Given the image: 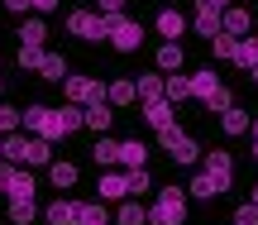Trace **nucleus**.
Instances as JSON below:
<instances>
[{"label": "nucleus", "instance_id": "nucleus-1", "mask_svg": "<svg viewBox=\"0 0 258 225\" xmlns=\"http://www.w3.org/2000/svg\"><path fill=\"white\" fill-rule=\"evenodd\" d=\"M0 153H5V163H15V168H43V163H53V144L38 139V134H5L0 139Z\"/></svg>", "mask_w": 258, "mask_h": 225}, {"label": "nucleus", "instance_id": "nucleus-2", "mask_svg": "<svg viewBox=\"0 0 258 225\" xmlns=\"http://www.w3.org/2000/svg\"><path fill=\"white\" fill-rule=\"evenodd\" d=\"M148 225H186V192L158 187V201L148 206Z\"/></svg>", "mask_w": 258, "mask_h": 225}, {"label": "nucleus", "instance_id": "nucleus-3", "mask_svg": "<svg viewBox=\"0 0 258 225\" xmlns=\"http://www.w3.org/2000/svg\"><path fill=\"white\" fill-rule=\"evenodd\" d=\"M101 34L120 53H139V43H144V24L139 19H124V15H101Z\"/></svg>", "mask_w": 258, "mask_h": 225}, {"label": "nucleus", "instance_id": "nucleus-4", "mask_svg": "<svg viewBox=\"0 0 258 225\" xmlns=\"http://www.w3.org/2000/svg\"><path fill=\"white\" fill-rule=\"evenodd\" d=\"M19 130H29V134H38V139H67L62 134V125H57V110L53 105H29V110H19Z\"/></svg>", "mask_w": 258, "mask_h": 225}, {"label": "nucleus", "instance_id": "nucleus-5", "mask_svg": "<svg viewBox=\"0 0 258 225\" xmlns=\"http://www.w3.org/2000/svg\"><path fill=\"white\" fill-rule=\"evenodd\" d=\"M158 144H163V149L172 153V163H182V168H186V163H196V158H201V144H196L191 134H182L177 125H172V130H158Z\"/></svg>", "mask_w": 258, "mask_h": 225}, {"label": "nucleus", "instance_id": "nucleus-6", "mask_svg": "<svg viewBox=\"0 0 258 225\" xmlns=\"http://www.w3.org/2000/svg\"><path fill=\"white\" fill-rule=\"evenodd\" d=\"M67 101L72 105H96V101H105V91H101V82L96 77H82V72H67Z\"/></svg>", "mask_w": 258, "mask_h": 225}, {"label": "nucleus", "instance_id": "nucleus-7", "mask_svg": "<svg viewBox=\"0 0 258 225\" xmlns=\"http://www.w3.org/2000/svg\"><path fill=\"white\" fill-rule=\"evenodd\" d=\"M67 34H77V38H105L101 34V15H91V10H72V15H67Z\"/></svg>", "mask_w": 258, "mask_h": 225}, {"label": "nucleus", "instance_id": "nucleus-8", "mask_svg": "<svg viewBox=\"0 0 258 225\" xmlns=\"http://www.w3.org/2000/svg\"><path fill=\"white\" fill-rule=\"evenodd\" d=\"M220 29H225L230 38H249L253 15H249V10H239V5H230V10H220Z\"/></svg>", "mask_w": 258, "mask_h": 225}, {"label": "nucleus", "instance_id": "nucleus-9", "mask_svg": "<svg viewBox=\"0 0 258 225\" xmlns=\"http://www.w3.org/2000/svg\"><path fill=\"white\" fill-rule=\"evenodd\" d=\"M186 192H191L196 201H211V197H220V192H230V182H220V178H211V173H196V178L186 182Z\"/></svg>", "mask_w": 258, "mask_h": 225}, {"label": "nucleus", "instance_id": "nucleus-10", "mask_svg": "<svg viewBox=\"0 0 258 225\" xmlns=\"http://www.w3.org/2000/svg\"><path fill=\"white\" fill-rule=\"evenodd\" d=\"M144 120L153 125V130H172V125H177V105H167V101H144Z\"/></svg>", "mask_w": 258, "mask_h": 225}, {"label": "nucleus", "instance_id": "nucleus-11", "mask_svg": "<svg viewBox=\"0 0 258 225\" xmlns=\"http://www.w3.org/2000/svg\"><path fill=\"white\" fill-rule=\"evenodd\" d=\"M77 216H82V201H67V197H57L53 206L43 211L48 225H77Z\"/></svg>", "mask_w": 258, "mask_h": 225}, {"label": "nucleus", "instance_id": "nucleus-12", "mask_svg": "<svg viewBox=\"0 0 258 225\" xmlns=\"http://www.w3.org/2000/svg\"><path fill=\"white\" fill-rule=\"evenodd\" d=\"M110 120H115V110H110L105 101H96V105H82V125H86V130L105 134V130H110Z\"/></svg>", "mask_w": 258, "mask_h": 225}, {"label": "nucleus", "instance_id": "nucleus-13", "mask_svg": "<svg viewBox=\"0 0 258 225\" xmlns=\"http://www.w3.org/2000/svg\"><path fill=\"white\" fill-rule=\"evenodd\" d=\"M120 197H129V173H101V201H120Z\"/></svg>", "mask_w": 258, "mask_h": 225}, {"label": "nucleus", "instance_id": "nucleus-14", "mask_svg": "<svg viewBox=\"0 0 258 225\" xmlns=\"http://www.w3.org/2000/svg\"><path fill=\"white\" fill-rule=\"evenodd\" d=\"M91 158L101 163V168H120V144H115L110 134H96V144H91Z\"/></svg>", "mask_w": 258, "mask_h": 225}, {"label": "nucleus", "instance_id": "nucleus-15", "mask_svg": "<svg viewBox=\"0 0 258 225\" xmlns=\"http://www.w3.org/2000/svg\"><path fill=\"white\" fill-rule=\"evenodd\" d=\"M186 96H191V77H182V72L163 77V101H167V105H182Z\"/></svg>", "mask_w": 258, "mask_h": 225}, {"label": "nucleus", "instance_id": "nucleus-16", "mask_svg": "<svg viewBox=\"0 0 258 225\" xmlns=\"http://www.w3.org/2000/svg\"><path fill=\"white\" fill-rule=\"evenodd\" d=\"M206 173H211V178H220V182H230V178H234L230 149H211V153H206Z\"/></svg>", "mask_w": 258, "mask_h": 225}, {"label": "nucleus", "instance_id": "nucleus-17", "mask_svg": "<svg viewBox=\"0 0 258 225\" xmlns=\"http://www.w3.org/2000/svg\"><path fill=\"white\" fill-rule=\"evenodd\" d=\"M120 168H124V173L148 168V149H144L139 139H124V144H120Z\"/></svg>", "mask_w": 258, "mask_h": 225}, {"label": "nucleus", "instance_id": "nucleus-18", "mask_svg": "<svg viewBox=\"0 0 258 225\" xmlns=\"http://www.w3.org/2000/svg\"><path fill=\"white\" fill-rule=\"evenodd\" d=\"M158 34H163L167 43H177V38L186 34V19L177 15V10H158Z\"/></svg>", "mask_w": 258, "mask_h": 225}, {"label": "nucleus", "instance_id": "nucleus-19", "mask_svg": "<svg viewBox=\"0 0 258 225\" xmlns=\"http://www.w3.org/2000/svg\"><path fill=\"white\" fill-rule=\"evenodd\" d=\"M182 63H186V53H182V43H163L158 48V72H182Z\"/></svg>", "mask_w": 258, "mask_h": 225}, {"label": "nucleus", "instance_id": "nucleus-20", "mask_svg": "<svg viewBox=\"0 0 258 225\" xmlns=\"http://www.w3.org/2000/svg\"><path fill=\"white\" fill-rule=\"evenodd\" d=\"M105 101H110V105H134L139 91H134V82H129V77H120V82L105 86Z\"/></svg>", "mask_w": 258, "mask_h": 225}, {"label": "nucleus", "instance_id": "nucleus-21", "mask_svg": "<svg viewBox=\"0 0 258 225\" xmlns=\"http://www.w3.org/2000/svg\"><path fill=\"white\" fill-rule=\"evenodd\" d=\"M43 38H48V24H43V19L19 24V48H43Z\"/></svg>", "mask_w": 258, "mask_h": 225}, {"label": "nucleus", "instance_id": "nucleus-22", "mask_svg": "<svg viewBox=\"0 0 258 225\" xmlns=\"http://www.w3.org/2000/svg\"><path fill=\"white\" fill-rule=\"evenodd\" d=\"M234 63H239L244 72H253V67H258V34L239 38V48H234Z\"/></svg>", "mask_w": 258, "mask_h": 225}, {"label": "nucleus", "instance_id": "nucleus-23", "mask_svg": "<svg viewBox=\"0 0 258 225\" xmlns=\"http://www.w3.org/2000/svg\"><path fill=\"white\" fill-rule=\"evenodd\" d=\"M48 178H53V187H72V182H77V163L53 158V163H48Z\"/></svg>", "mask_w": 258, "mask_h": 225}, {"label": "nucleus", "instance_id": "nucleus-24", "mask_svg": "<svg viewBox=\"0 0 258 225\" xmlns=\"http://www.w3.org/2000/svg\"><path fill=\"white\" fill-rule=\"evenodd\" d=\"M220 125H225V134H249V110H239V105H230V110L220 115Z\"/></svg>", "mask_w": 258, "mask_h": 225}, {"label": "nucleus", "instance_id": "nucleus-25", "mask_svg": "<svg viewBox=\"0 0 258 225\" xmlns=\"http://www.w3.org/2000/svg\"><path fill=\"white\" fill-rule=\"evenodd\" d=\"M77 225H110L105 201H82V216H77Z\"/></svg>", "mask_w": 258, "mask_h": 225}, {"label": "nucleus", "instance_id": "nucleus-26", "mask_svg": "<svg viewBox=\"0 0 258 225\" xmlns=\"http://www.w3.org/2000/svg\"><path fill=\"white\" fill-rule=\"evenodd\" d=\"M134 91L144 96V101H163V77H158V72H144L134 82Z\"/></svg>", "mask_w": 258, "mask_h": 225}, {"label": "nucleus", "instance_id": "nucleus-27", "mask_svg": "<svg viewBox=\"0 0 258 225\" xmlns=\"http://www.w3.org/2000/svg\"><path fill=\"white\" fill-rule=\"evenodd\" d=\"M34 187H38V182H34V178H29V173H24V168H19V173H15V182H10V187H5V192H10V201H29V197H34Z\"/></svg>", "mask_w": 258, "mask_h": 225}, {"label": "nucleus", "instance_id": "nucleus-28", "mask_svg": "<svg viewBox=\"0 0 258 225\" xmlns=\"http://www.w3.org/2000/svg\"><path fill=\"white\" fill-rule=\"evenodd\" d=\"M38 72L48 77V82H67V58L62 53H43V67Z\"/></svg>", "mask_w": 258, "mask_h": 225}, {"label": "nucleus", "instance_id": "nucleus-29", "mask_svg": "<svg viewBox=\"0 0 258 225\" xmlns=\"http://www.w3.org/2000/svg\"><path fill=\"white\" fill-rule=\"evenodd\" d=\"M34 216H38L34 197H29V201H10V225H34Z\"/></svg>", "mask_w": 258, "mask_h": 225}, {"label": "nucleus", "instance_id": "nucleus-30", "mask_svg": "<svg viewBox=\"0 0 258 225\" xmlns=\"http://www.w3.org/2000/svg\"><path fill=\"white\" fill-rule=\"evenodd\" d=\"M215 86H220V82H215V72H191V96H196V101H206Z\"/></svg>", "mask_w": 258, "mask_h": 225}, {"label": "nucleus", "instance_id": "nucleus-31", "mask_svg": "<svg viewBox=\"0 0 258 225\" xmlns=\"http://www.w3.org/2000/svg\"><path fill=\"white\" fill-rule=\"evenodd\" d=\"M120 225H148V211L139 206V197H134V201H124V206H120Z\"/></svg>", "mask_w": 258, "mask_h": 225}, {"label": "nucleus", "instance_id": "nucleus-32", "mask_svg": "<svg viewBox=\"0 0 258 225\" xmlns=\"http://www.w3.org/2000/svg\"><path fill=\"white\" fill-rule=\"evenodd\" d=\"M211 48H215V58H225V63H234V48H239V38H230V34L220 29V34L211 38Z\"/></svg>", "mask_w": 258, "mask_h": 225}, {"label": "nucleus", "instance_id": "nucleus-33", "mask_svg": "<svg viewBox=\"0 0 258 225\" xmlns=\"http://www.w3.org/2000/svg\"><path fill=\"white\" fill-rule=\"evenodd\" d=\"M57 125H62V134L82 130V105H62V110H57Z\"/></svg>", "mask_w": 258, "mask_h": 225}, {"label": "nucleus", "instance_id": "nucleus-34", "mask_svg": "<svg viewBox=\"0 0 258 225\" xmlns=\"http://www.w3.org/2000/svg\"><path fill=\"white\" fill-rule=\"evenodd\" d=\"M144 192H153V178H148V168H134L129 173V197H144Z\"/></svg>", "mask_w": 258, "mask_h": 225}, {"label": "nucleus", "instance_id": "nucleus-35", "mask_svg": "<svg viewBox=\"0 0 258 225\" xmlns=\"http://www.w3.org/2000/svg\"><path fill=\"white\" fill-rule=\"evenodd\" d=\"M201 105H206V110H220V115H225V110H230V105H234V96H230V91H225V86H215V91H211V96H206V101H201Z\"/></svg>", "mask_w": 258, "mask_h": 225}, {"label": "nucleus", "instance_id": "nucleus-36", "mask_svg": "<svg viewBox=\"0 0 258 225\" xmlns=\"http://www.w3.org/2000/svg\"><path fill=\"white\" fill-rule=\"evenodd\" d=\"M19 67L24 72H38L43 67V48H19Z\"/></svg>", "mask_w": 258, "mask_h": 225}, {"label": "nucleus", "instance_id": "nucleus-37", "mask_svg": "<svg viewBox=\"0 0 258 225\" xmlns=\"http://www.w3.org/2000/svg\"><path fill=\"white\" fill-rule=\"evenodd\" d=\"M196 34H201V38H215V34H220V15H196Z\"/></svg>", "mask_w": 258, "mask_h": 225}, {"label": "nucleus", "instance_id": "nucleus-38", "mask_svg": "<svg viewBox=\"0 0 258 225\" xmlns=\"http://www.w3.org/2000/svg\"><path fill=\"white\" fill-rule=\"evenodd\" d=\"M5 134H19V110L0 105V139H5Z\"/></svg>", "mask_w": 258, "mask_h": 225}, {"label": "nucleus", "instance_id": "nucleus-39", "mask_svg": "<svg viewBox=\"0 0 258 225\" xmlns=\"http://www.w3.org/2000/svg\"><path fill=\"white\" fill-rule=\"evenodd\" d=\"M234 0H196V15H220V10H230Z\"/></svg>", "mask_w": 258, "mask_h": 225}, {"label": "nucleus", "instance_id": "nucleus-40", "mask_svg": "<svg viewBox=\"0 0 258 225\" xmlns=\"http://www.w3.org/2000/svg\"><path fill=\"white\" fill-rule=\"evenodd\" d=\"M234 225H258V206L253 201H244V206L234 211Z\"/></svg>", "mask_w": 258, "mask_h": 225}, {"label": "nucleus", "instance_id": "nucleus-41", "mask_svg": "<svg viewBox=\"0 0 258 225\" xmlns=\"http://www.w3.org/2000/svg\"><path fill=\"white\" fill-rule=\"evenodd\" d=\"M15 173H19V168H15V163H0V192H5V187H10V182H15Z\"/></svg>", "mask_w": 258, "mask_h": 225}, {"label": "nucleus", "instance_id": "nucleus-42", "mask_svg": "<svg viewBox=\"0 0 258 225\" xmlns=\"http://www.w3.org/2000/svg\"><path fill=\"white\" fill-rule=\"evenodd\" d=\"M101 15H124V0H101Z\"/></svg>", "mask_w": 258, "mask_h": 225}, {"label": "nucleus", "instance_id": "nucleus-43", "mask_svg": "<svg viewBox=\"0 0 258 225\" xmlns=\"http://www.w3.org/2000/svg\"><path fill=\"white\" fill-rule=\"evenodd\" d=\"M29 10H38V15H48V10H57V0H29Z\"/></svg>", "mask_w": 258, "mask_h": 225}, {"label": "nucleus", "instance_id": "nucleus-44", "mask_svg": "<svg viewBox=\"0 0 258 225\" xmlns=\"http://www.w3.org/2000/svg\"><path fill=\"white\" fill-rule=\"evenodd\" d=\"M5 10H15V15H24V10H29V0H5Z\"/></svg>", "mask_w": 258, "mask_h": 225}, {"label": "nucleus", "instance_id": "nucleus-45", "mask_svg": "<svg viewBox=\"0 0 258 225\" xmlns=\"http://www.w3.org/2000/svg\"><path fill=\"white\" fill-rule=\"evenodd\" d=\"M249 130H253V158H258V120H253V125H249Z\"/></svg>", "mask_w": 258, "mask_h": 225}, {"label": "nucleus", "instance_id": "nucleus-46", "mask_svg": "<svg viewBox=\"0 0 258 225\" xmlns=\"http://www.w3.org/2000/svg\"><path fill=\"white\" fill-rule=\"evenodd\" d=\"M249 82H253V86H258V67H253V72H249Z\"/></svg>", "mask_w": 258, "mask_h": 225}, {"label": "nucleus", "instance_id": "nucleus-47", "mask_svg": "<svg viewBox=\"0 0 258 225\" xmlns=\"http://www.w3.org/2000/svg\"><path fill=\"white\" fill-rule=\"evenodd\" d=\"M253 206H258V182H253Z\"/></svg>", "mask_w": 258, "mask_h": 225}, {"label": "nucleus", "instance_id": "nucleus-48", "mask_svg": "<svg viewBox=\"0 0 258 225\" xmlns=\"http://www.w3.org/2000/svg\"><path fill=\"white\" fill-rule=\"evenodd\" d=\"M0 96H5V82H0Z\"/></svg>", "mask_w": 258, "mask_h": 225}, {"label": "nucleus", "instance_id": "nucleus-49", "mask_svg": "<svg viewBox=\"0 0 258 225\" xmlns=\"http://www.w3.org/2000/svg\"><path fill=\"white\" fill-rule=\"evenodd\" d=\"M0 158H5V153H0Z\"/></svg>", "mask_w": 258, "mask_h": 225}]
</instances>
